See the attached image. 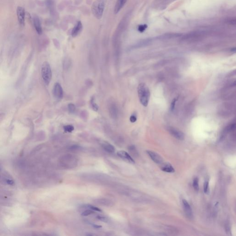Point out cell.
<instances>
[{
  "label": "cell",
  "mask_w": 236,
  "mask_h": 236,
  "mask_svg": "<svg viewBox=\"0 0 236 236\" xmlns=\"http://www.w3.org/2000/svg\"><path fill=\"white\" fill-rule=\"evenodd\" d=\"M102 147L103 149L107 152L109 153H113L114 152L115 149L114 147L112 144L108 143L107 142H105L102 144Z\"/></svg>",
  "instance_id": "cell-12"
},
{
  "label": "cell",
  "mask_w": 236,
  "mask_h": 236,
  "mask_svg": "<svg viewBox=\"0 0 236 236\" xmlns=\"http://www.w3.org/2000/svg\"><path fill=\"white\" fill-rule=\"evenodd\" d=\"M168 131L169 133L174 138L179 140H183L185 138V135L182 132L177 130L176 129L169 127Z\"/></svg>",
  "instance_id": "cell-8"
},
{
  "label": "cell",
  "mask_w": 236,
  "mask_h": 236,
  "mask_svg": "<svg viewBox=\"0 0 236 236\" xmlns=\"http://www.w3.org/2000/svg\"><path fill=\"white\" fill-rule=\"evenodd\" d=\"M90 103H91L92 108L95 111H97L98 110V106L95 102V98H94L92 97V98L91 99Z\"/></svg>",
  "instance_id": "cell-17"
},
{
  "label": "cell",
  "mask_w": 236,
  "mask_h": 236,
  "mask_svg": "<svg viewBox=\"0 0 236 236\" xmlns=\"http://www.w3.org/2000/svg\"><path fill=\"white\" fill-rule=\"evenodd\" d=\"M109 110H110L111 116L113 118H116L118 114V109L115 105H114V104L111 105Z\"/></svg>",
  "instance_id": "cell-15"
},
{
  "label": "cell",
  "mask_w": 236,
  "mask_h": 236,
  "mask_svg": "<svg viewBox=\"0 0 236 236\" xmlns=\"http://www.w3.org/2000/svg\"><path fill=\"white\" fill-rule=\"evenodd\" d=\"M147 27H148V26L146 24L140 25H139V26H138V30L140 32H143L146 29Z\"/></svg>",
  "instance_id": "cell-24"
},
{
  "label": "cell",
  "mask_w": 236,
  "mask_h": 236,
  "mask_svg": "<svg viewBox=\"0 0 236 236\" xmlns=\"http://www.w3.org/2000/svg\"><path fill=\"white\" fill-rule=\"evenodd\" d=\"M95 213V212L94 211H93L92 210H91V209H88V210H85L84 211V212L82 213V215L83 216H89V215H91L92 214H93Z\"/></svg>",
  "instance_id": "cell-21"
},
{
  "label": "cell",
  "mask_w": 236,
  "mask_h": 236,
  "mask_svg": "<svg viewBox=\"0 0 236 236\" xmlns=\"http://www.w3.org/2000/svg\"><path fill=\"white\" fill-rule=\"evenodd\" d=\"M33 21L36 32L38 34H41L42 33V28L39 18L37 17H35L33 18Z\"/></svg>",
  "instance_id": "cell-11"
},
{
  "label": "cell",
  "mask_w": 236,
  "mask_h": 236,
  "mask_svg": "<svg viewBox=\"0 0 236 236\" xmlns=\"http://www.w3.org/2000/svg\"><path fill=\"white\" fill-rule=\"evenodd\" d=\"M96 218L98 220L100 221H102L103 222H108V220L107 218L103 217V216H98L96 217Z\"/></svg>",
  "instance_id": "cell-25"
},
{
  "label": "cell",
  "mask_w": 236,
  "mask_h": 236,
  "mask_svg": "<svg viewBox=\"0 0 236 236\" xmlns=\"http://www.w3.org/2000/svg\"><path fill=\"white\" fill-rule=\"evenodd\" d=\"M117 155L118 156H119L120 158L122 159L125 161L128 162L132 164L135 163L134 159L132 158L131 156H130L128 153L125 151H119L117 152Z\"/></svg>",
  "instance_id": "cell-9"
},
{
  "label": "cell",
  "mask_w": 236,
  "mask_h": 236,
  "mask_svg": "<svg viewBox=\"0 0 236 236\" xmlns=\"http://www.w3.org/2000/svg\"><path fill=\"white\" fill-rule=\"evenodd\" d=\"M182 204L183 209L186 217L190 219H192L193 217V215L192 210L191 209L190 205L189 204L188 202L185 199L183 200Z\"/></svg>",
  "instance_id": "cell-5"
},
{
  "label": "cell",
  "mask_w": 236,
  "mask_h": 236,
  "mask_svg": "<svg viewBox=\"0 0 236 236\" xmlns=\"http://www.w3.org/2000/svg\"><path fill=\"white\" fill-rule=\"evenodd\" d=\"M161 170L168 173H173L175 172L174 168L169 163H166L163 165V166L161 167Z\"/></svg>",
  "instance_id": "cell-14"
},
{
  "label": "cell",
  "mask_w": 236,
  "mask_h": 236,
  "mask_svg": "<svg viewBox=\"0 0 236 236\" xmlns=\"http://www.w3.org/2000/svg\"><path fill=\"white\" fill-rule=\"evenodd\" d=\"M203 188L204 193L208 194L209 192V181L208 179H207L204 182Z\"/></svg>",
  "instance_id": "cell-18"
},
{
  "label": "cell",
  "mask_w": 236,
  "mask_h": 236,
  "mask_svg": "<svg viewBox=\"0 0 236 236\" xmlns=\"http://www.w3.org/2000/svg\"><path fill=\"white\" fill-rule=\"evenodd\" d=\"M193 187L196 191H198L199 190V179L197 177L195 178L193 181Z\"/></svg>",
  "instance_id": "cell-16"
},
{
  "label": "cell",
  "mask_w": 236,
  "mask_h": 236,
  "mask_svg": "<svg viewBox=\"0 0 236 236\" xmlns=\"http://www.w3.org/2000/svg\"><path fill=\"white\" fill-rule=\"evenodd\" d=\"M82 29V24L80 21L78 22L77 24L73 28L72 31V36L75 37L80 33Z\"/></svg>",
  "instance_id": "cell-10"
},
{
  "label": "cell",
  "mask_w": 236,
  "mask_h": 236,
  "mask_svg": "<svg viewBox=\"0 0 236 236\" xmlns=\"http://www.w3.org/2000/svg\"><path fill=\"white\" fill-rule=\"evenodd\" d=\"M41 74L44 83L48 85L52 78V71L49 64L45 61L42 64L41 68Z\"/></svg>",
  "instance_id": "cell-2"
},
{
  "label": "cell",
  "mask_w": 236,
  "mask_h": 236,
  "mask_svg": "<svg viewBox=\"0 0 236 236\" xmlns=\"http://www.w3.org/2000/svg\"><path fill=\"white\" fill-rule=\"evenodd\" d=\"M138 92L141 103L146 107L149 103L150 94L148 87L145 84L141 83L138 86Z\"/></svg>",
  "instance_id": "cell-1"
},
{
  "label": "cell",
  "mask_w": 236,
  "mask_h": 236,
  "mask_svg": "<svg viewBox=\"0 0 236 236\" xmlns=\"http://www.w3.org/2000/svg\"><path fill=\"white\" fill-rule=\"evenodd\" d=\"M129 151L131 153H132V154H133V156H136L137 155V150H136V149L135 148V147L134 146H131L129 148Z\"/></svg>",
  "instance_id": "cell-23"
},
{
  "label": "cell",
  "mask_w": 236,
  "mask_h": 236,
  "mask_svg": "<svg viewBox=\"0 0 236 236\" xmlns=\"http://www.w3.org/2000/svg\"><path fill=\"white\" fill-rule=\"evenodd\" d=\"M147 153L154 162L158 164H163V158L157 153L150 150L147 151Z\"/></svg>",
  "instance_id": "cell-6"
},
{
  "label": "cell",
  "mask_w": 236,
  "mask_h": 236,
  "mask_svg": "<svg viewBox=\"0 0 236 236\" xmlns=\"http://www.w3.org/2000/svg\"><path fill=\"white\" fill-rule=\"evenodd\" d=\"M64 130L65 132L70 133L74 130V128L72 125H67L64 126Z\"/></svg>",
  "instance_id": "cell-20"
},
{
  "label": "cell",
  "mask_w": 236,
  "mask_h": 236,
  "mask_svg": "<svg viewBox=\"0 0 236 236\" xmlns=\"http://www.w3.org/2000/svg\"><path fill=\"white\" fill-rule=\"evenodd\" d=\"M126 0H118L115 6L114 12L115 13H117L122 8L123 6L125 4Z\"/></svg>",
  "instance_id": "cell-13"
},
{
  "label": "cell",
  "mask_w": 236,
  "mask_h": 236,
  "mask_svg": "<svg viewBox=\"0 0 236 236\" xmlns=\"http://www.w3.org/2000/svg\"><path fill=\"white\" fill-rule=\"evenodd\" d=\"M105 7L104 0H96L93 4L92 11L93 14L96 18L100 19L102 18Z\"/></svg>",
  "instance_id": "cell-3"
},
{
  "label": "cell",
  "mask_w": 236,
  "mask_h": 236,
  "mask_svg": "<svg viewBox=\"0 0 236 236\" xmlns=\"http://www.w3.org/2000/svg\"><path fill=\"white\" fill-rule=\"evenodd\" d=\"M18 20L21 26H24L25 22V11L23 7L18 6L17 9Z\"/></svg>",
  "instance_id": "cell-7"
},
{
  "label": "cell",
  "mask_w": 236,
  "mask_h": 236,
  "mask_svg": "<svg viewBox=\"0 0 236 236\" xmlns=\"http://www.w3.org/2000/svg\"><path fill=\"white\" fill-rule=\"evenodd\" d=\"M177 101L176 99H174L173 101L172 102V103H171V110L172 111L173 110L174 108V107H175V103H176V102Z\"/></svg>",
  "instance_id": "cell-26"
},
{
  "label": "cell",
  "mask_w": 236,
  "mask_h": 236,
  "mask_svg": "<svg viewBox=\"0 0 236 236\" xmlns=\"http://www.w3.org/2000/svg\"><path fill=\"white\" fill-rule=\"evenodd\" d=\"M68 108L70 113L73 114L75 113L76 107L75 105L73 104V103H69L68 105Z\"/></svg>",
  "instance_id": "cell-19"
},
{
  "label": "cell",
  "mask_w": 236,
  "mask_h": 236,
  "mask_svg": "<svg viewBox=\"0 0 236 236\" xmlns=\"http://www.w3.org/2000/svg\"><path fill=\"white\" fill-rule=\"evenodd\" d=\"M53 94L55 98L58 99H61L63 98L64 93L61 85L59 83H56L54 85Z\"/></svg>",
  "instance_id": "cell-4"
},
{
  "label": "cell",
  "mask_w": 236,
  "mask_h": 236,
  "mask_svg": "<svg viewBox=\"0 0 236 236\" xmlns=\"http://www.w3.org/2000/svg\"><path fill=\"white\" fill-rule=\"evenodd\" d=\"M85 208H87L89 209H91V210H92L93 211H98V212H102V210L101 209H100L98 208H97V207H96L93 206L92 205H86V207H85Z\"/></svg>",
  "instance_id": "cell-22"
},
{
  "label": "cell",
  "mask_w": 236,
  "mask_h": 236,
  "mask_svg": "<svg viewBox=\"0 0 236 236\" xmlns=\"http://www.w3.org/2000/svg\"><path fill=\"white\" fill-rule=\"evenodd\" d=\"M130 121L132 123H134L137 121V117L136 116L134 115H132L131 117H130Z\"/></svg>",
  "instance_id": "cell-27"
},
{
  "label": "cell",
  "mask_w": 236,
  "mask_h": 236,
  "mask_svg": "<svg viewBox=\"0 0 236 236\" xmlns=\"http://www.w3.org/2000/svg\"><path fill=\"white\" fill-rule=\"evenodd\" d=\"M91 226H92L93 227L95 228H96V229H99V228H101L102 227L101 226L98 225L93 224H91Z\"/></svg>",
  "instance_id": "cell-29"
},
{
  "label": "cell",
  "mask_w": 236,
  "mask_h": 236,
  "mask_svg": "<svg viewBox=\"0 0 236 236\" xmlns=\"http://www.w3.org/2000/svg\"><path fill=\"white\" fill-rule=\"evenodd\" d=\"M6 182L7 183V184H8L9 185H13L14 184V181L11 179H7L6 180Z\"/></svg>",
  "instance_id": "cell-28"
}]
</instances>
